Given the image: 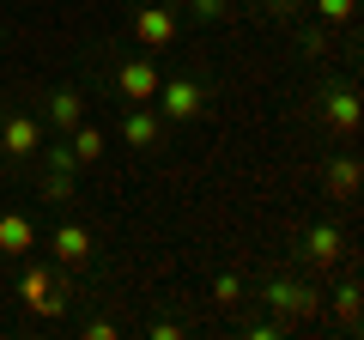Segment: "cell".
<instances>
[{"mask_svg": "<svg viewBox=\"0 0 364 340\" xmlns=\"http://www.w3.org/2000/svg\"><path fill=\"white\" fill-rule=\"evenodd\" d=\"M116 92L128 97V104H152V97H158V67L146 61V55L122 61V67H116Z\"/></svg>", "mask_w": 364, "mask_h": 340, "instance_id": "obj_10", "label": "cell"}, {"mask_svg": "<svg viewBox=\"0 0 364 340\" xmlns=\"http://www.w3.org/2000/svg\"><path fill=\"white\" fill-rule=\"evenodd\" d=\"M122 140H128L134 152H152V146L164 140V116H158L152 104H128L122 110Z\"/></svg>", "mask_w": 364, "mask_h": 340, "instance_id": "obj_8", "label": "cell"}, {"mask_svg": "<svg viewBox=\"0 0 364 340\" xmlns=\"http://www.w3.org/2000/svg\"><path fill=\"white\" fill-rule=\"evenodd\" d=\"M25 249H37V225L25 213H0V255H25Z\"/></svg>", "mask_w": 364, "mask_h": 340, "instance_id": "obj_12", "label": "cell"}, {"mask_svg": "<svg viewBox=\"0 0 364 340\" xmlns=\"http://www.w3.org/2000/svg\"><path fill=\"white\" fill-rule=\"evenodd\" d=\"M340 262H346V231L328 225V219H316L310 231L298 237V267H304V274H316V280H328Z\"/></svg>", "mask_w": 364, "mask_h": 340, "instance_id": "obj_4", "label": "cell"}, {"mask_svg": "<svg viewBox=\"0 0 364 340\" xmlns=\"http://www.w3.org/2000/svg\"><path fill=\"white\" fill-rule=\"evenodd\" d=\"M298 49L310 55V61H328V55H334V31H328V25H310V31H298Z\"/></svg>", "mask_w": 364, "mask_h": 340, "instance_id": "obj_17", "label": "cell"}, {"mask_svg": "<svg viewBox=\"0 0 364 340\" xmlns=\"http://www.w3.org/2000/svg\"><path fill=\"white\" fill-rule=\"evenodd\" d=\"M243 280H237V274H219V280H213V304H219V310H237V304H243Z\"/></svg>", "mask_w": 364, "mask_h": 340, "instance_id": "obj_20", "label": "cell"}, {"mask_svg": "<svg viewBox=\"0 0 364 340\" xmlns=\"http://www.w3.org/2000/svg\"><path fill=\"white\" fill-rule=\"evenodd\" d=\"M18 298H25L43 322H55V316H67L73 280H67V267H43V262H37V267H25V280H18Z\"/></svg>", "mask_w": 364, "mask_h": 340, "instance_id": "obj_3", "label": "cell"}, {"mask_svg": "<svg viewBox=\"0 0 364 340\" xmlns=\"http://www.w3.org/2000/svg\"><path fill=\"white\" fill-rule=\"evenodd\" d=\"M43 201L67 207V201H73V170H43Z\"/></svg>", "mask_w": 364, "mask_h": 340, "instance_id": "obj_19", "label": "cell"}, {"mask_svg": "<svg viewBox=\"0 0 364 340\" xmlns=\"http://www.w3.org/2000/svg\"><path fill=\"white\" fill-rule=\"evenodd\" d=\"M0 43H6V25H0Z\"/></svg>", "mask_w": 364, "mask_h": 340, "instance_id": "obj_23", "label": "cell"}, {"mask_svg": "<svg viewBox=\"0 0 364 340\" xmlns=\"http://www.w3.org/2000/svg\"><path fill=\"white\" fill-rule=\"evenodd\" d=\"M261 298H267V310L279 316V322H316V316L328 310L322 304V286H310V280H291V274H273L267 286H261Z\"/></svg>", "mask_w": 364, "mask_h": 340, "instance_id": "obj_1", "label": "cell"}, {"mask_svg": "<svg viewBox=\"0 0 364 340\" xmlns=\"http://www.w3.org/2000/svg\"><path fill=\"white\" fill-rule=\"evenodd\" d=\"M322 122L340 134V140H352V128H358V92H352V85L322 92Z\"/></svg>", "mask_w": 364, "mask_h": 340, "instance_id": "obj_11", "label": "cell"}, {"mask_svg": "<svg viewBox=\"0 0 364 340\" xmlns=\"http://www.w3.org/2000/svg\"><path fill=\"white\" fill-rule=\"evenodd\" d=\"M49 249H55V262L67 267V274H79V267H91V231L79 219H61L49 231Z\"/></svg>", "mask_w": 364, "mask_h": 340, "instance_id": "obj_7", "label": "cell"}, {"mask_svg": "<svg viewBox=\"0 0 364 340\" xmlns=\"http://www.w3.org/2000/svg\"><path fill=\"white\" fill-rule=\"evenodd\" d=\"M249 334H255V340H273V334H286V322H279V316H273V322H249Z\"/></svg>", "mask_w": 364, "mask_h": 340, "instance_id": "obj_22", "label": "cell"}, {"mask_svg": "<svg viewBox=\"0 0 364 340\" xmlns=\"http://www.w3.org/2000/svg\"><path fill=\"white\" fill-rule=\"evenodd\" d=\"M79 122H85V92H79V85H55V92H49V104H43V128L73 134Z\"/></svg>", "mask_w": 364, "mask_h": 340, "instance_id": "obj_9", "label": "cell"}, {"mask_svg": "<svg viewBox=\"0 0 364 340\" xmlns=\"http://www.w3.org/2000/svg\"><path fill=\"white\" fill-rule=\"evenodd\" d=\"M352 195H358V158L334 152L328 158V201H352Z\"/></svg>", "mask_w": 364, "mask_h": 340, "instance_id": "obj_13", "label": "cell"}, {"mask_svg": "<svg viewBox=\"0 0 364 340\" xmlns=\"http://www.w3.org/2000/svg\"><path fill=\"white\" fill-rule=\"evenodd\" d=\"M67 146H73V158H79V170L85 164H97V158H104V128H91V122H79L73 134H61Z\"/></svg>", "mask_w": 364, "mask_h": 340, "instance_id": "obj_14", "label": "cell"}, {"mask_svg": "<svg viewBox=\"0 0 364 340\" xmlns=\"http://www.w3.org/2000/svg\"><path fill=\"white\" fill-rule=\"evenodd\" d=\"M352 6H358V0H316V25L346 31V25H352Z\"/></svg>", "mask_w": 364, "mask_h": 340, "instance_id": "obj_18", "label": "cell"}, {"mask_svg": "<svg viewBox=\"0 0 364 340\" xmlns=\"http://www.w3.org/2000/svg\"><path fill=\"white\" fill-rule=\"evenodd\" d=\"M261 6H267L273 18H298V6H304V0H261Z\"/></svg>", "mask_w": 364, "mask_h": 340, "instance_id": "obj_21", "label": "cell"}, {"mask_svg": "<svg viewBox=\"0 0 364 340\" xmlns=\"http://www.w3.org/2000/svg\"><path fill=\"white\" fill-rule=\"evenodd\" d=\"M43 140H49L43 116H31V110L0 116V158H6V164H18V158H37V146H43Z\"/></svg>", "mask_w": 364, "mask_h": 340, "instance_id": "obj_5", "label": "cell"}, {"mask_svg": "<svg viewBox=\"0 0 364 340\" xmlns=\"http://www.w3.org/2000/svg\"><path fill=\"white\" fill-rule=\"evenodd\" d=\"M358 310H364L358 280H340V286H334V322H340V328H358Z\"/></svg>", "mask_w": 364, "mask_h": 340, "instance_id": "obj_16", "label": "cell"}, {"mask_svg": "<svg viewBox=\"0 0 364 340\" xmlns=\"http://www.w3.org/2000/svg\"><path fill=\"white\" fill-rule=\"evenodd\" d=\"M182 18H195V25H225L237 13V0H176Z\"/></svg>", "mask_w": 364, "mask_h": 340, "instance_id": "obj_15", "label": "cell"}, {"mask_svg": "<svg viewBox=\"0 0 364 340\" xmlns=\"http://www.w3.org/2000/svg\"><path fill=\"white\" fill-rule=\"evenodd\" d=\"M152 104L164 122H195V116H207V85L200 79H158Z\"/></svg>", "mask_w": 364, "mask_h": 340, "instance_id": "obj_6", "label": "cell"}, {"mask_svg": "<svg viewBox=\"0 0 364 340\" xmlns=\"http://www.w3.org/2000/svg\"><path fill=\"white\" fill-rule=\"evenodd\" d=\"M128 31H134L140 49L164 55L170 43L182 37V6H176V0H146V6H134V13H128Z\"/></svg>", "mask_w": 364, "mask_h": 340, "instance_id": "obj_2", "label": "cell"}]
</instances>
